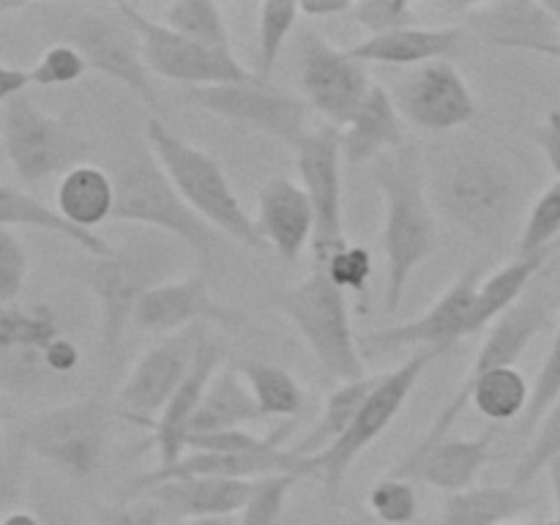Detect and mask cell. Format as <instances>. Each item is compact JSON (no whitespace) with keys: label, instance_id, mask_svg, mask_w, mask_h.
I'll use <instances>...</instances> for the list:
<instances>
[{"label":"cell","instance_id":"19","mask_svg":"<svg viewBox=\"0 0 560 525\" xmlns=\"http://www.w3.org/2000/svg\"><path fill=\"white\" fill-rule=\"evenodd\" d=\"M301 474V459L290 448L271 446L260 452L246 454H224V452H189L173 465H156L148 474L137 476L135 485L129 487V498L145 495L151 487L164 485V481L180 479H260L271 474ZM304 476V474H301Z\"/></svg>","mask_w":560,"mask_h":525},{"label":"cell","instance_id":"10","mask_svg":"<svg viewBox=\"0 0 560 525\" xmlns=\"http://www.w3.org/2000/svg\"><path fill=\"white\" fill-rule=\"evenodd\" d=\"M0 148L25 184L69 173L77 164H85L88 156V142L69 124L44 113L27 93L5 104Z\"/></svg>","mask_w":560,"mask_h":525},{"label":"cell","instance_id":"12","mask_svg":"<svg viewBox=\"0 0 560 525\" xmlns=\"http://www.w3.org/2000/svg\"><path fill=\"white\" fill-rule=\"evenodd\" d=\"M118 9L135 25L137 36H140L142 58H145L151 74L189 88L228 85V82H246L255 77L241 66L235 52H219L206 44L191 42V38L180 36L178 31L164 25L162 20H151V16L142 14L135 3H118Z\"/></svg>","mask_w":560,"mask_h":525},{"label":"cell","instance_id":"50","mask_svg":"<svg viewBox=\"0 0 560 525\" xmlns=\"http://www.w3.org/2000/svg\"><path fill=\"white\" fill-rule=\"evenodd\" d=\"M299 9L312 20H334V16H348L353 3L350 0H304L299 3Z\"/></svg>","mask_w":560,"mask_h":525},{"label":"cell","instance_id":"18","mask_svg":"<svg viewBox=\"0 0 560 525\" xmlns=\"http://www.w3.org/2000/svg\"><path fill=\"white\" fill-rule=\"evenodd\" d=\"M392 98L402 120L435 135L463 129L476 115L474 91L448 60L410 69L394 82Z\"/></svg>","mask_w":560,"mask_h":525},{"label":"cell","instance_id":"53","mask_svg":"<svg viewBox=\"0 0 560 525\" xmlns=\"http://www.w3.org/2000/svg\"><path fill=\"white\" fill-rule=\"evenodd\" d=\"M0 525H42V520H38L36 512H25V509H16V512H11L9 517H5Z\"/></svg>","mask_w":560,"mask_h":525},{"label":"cell","instance_id":"39","mask_svg":"<svg viewBox=\"0 0 560 525\" xmlns=\"http://www.w3.org/2000/svg\"><path fill=\"white\" fill-rule=\"evenodd\" d=\"M556 457H560V397L552 402V408L547 410L545 419L539 421V427H536L534 441H530V446L525 448V454L520 457L509 485L517 487V490H525L541 470H547V465Z\"/></svg>","mask_w":560,"mask_h":525},{"label":"cell","instance_id":"16","mask_svg":"<svg viewBox=\"0 0 560 525\" xmlns=\"http://www.w3.org/2000/svg\"><path fill=\"white\" fill-rule=\"evenodd\" d=\"M301 91L304 102L328 120V126H348L375 85L366 63L350 49L334 47L315 31L301 33Z\"/></svg>","mask_w":560,"mask_h":525},{"label":"cell","instance_id":"40","mask_svg":"<svg viewBox=\"0 0 560 525\" xmlns=\"http://www.w3.org/2000/svg\"><path fill=\"white\" fill-rule=\"evenodd\" d=\"M372 517L381 525H410L419 517V495H416L413 481L386 476L375 481L372 490L366 492Z\"/></svg>","mask_w":560,"mask_h":525},{"label":"cell","instance_id":"6","mask_svg":"<svg viewBox=\"0 0 560 525\" xmlns=\"http://www.w3.org/2000/svg\"><path fill=\"white\" fill-rule=\"evenodd\" d=\"M115 222L140 224L180 241L200 260H213L222 252V233L202 222L180 197L153 151L131 153L115 170Z\"/></svg>","mask_w":560,"mask_h":525},{"label":"cell","instance_id":"43","mask_svg":"<svg viewBox=\"0 0 560 525\" xmlns=\"http://www.w3.org/2000/svg\"><path fill=\"white\" fill-rule=\"evenodd\" d=\"M85 71H88L85 58H82L71 44L60 42L44 49L38 63L31 69V82L38 88L71 85V82L80 80Z\"/></svg>","mask_w":560,"mask_h":525},{"label":"cell","instance_id":"3","mask_svg":"<svg viewBox=\"0 0 560 525\" xmlns=\"http://www.w3.org/2000/svg\"><path fill=\"white\" fill-rule=\"evenodd\" d=\"M189 255L191 252L180 241L148 230L113 246L107 257H93L85 271V284L98 304V345L104 359L113 361L118 355L120 342L135 320L137 304L153 288L178 279Z\"/></svg>","mask_w":560,"mask_h":525},{"label":"cell","instance_id":"23","mask_svg":"<svg viewBox=\"0 0 560 525\" xmlns=\"http://www.w3.org/2000/svg\"><path fill=\"white\" fill-rule=\"evenodd\" d=\"M257 233L284 262H295L315 238V213L301 184L290 178H271L260 189Z\"/></svg>","mask_w":560,"mask_h":525},{"label":"cell","instance_id":"59","mask_svg":"<svg viewBox=\"0 0 560 525\" xmlns=\"http://www.w3.org/2000/svg\"><path fill=\"white\" fill-rule=\"evenodd\" d=\"M22 9H25V3H0V16L11 14V11H22Z\"/></svg>","mask_w":560,"mask_h":525},{"label":"cell","instance_id":"51","mask_svg":"<svg viewBox=\"0 0 560 525\" xmlns=\"http://www.w3.org/2000/svg\"><path fill=\"white\" fill-rule=\"evenodd\" d=\"M36 514L38 520H42V525H82L80 520H77V514L71 512L66 503L60 501H42L36 506Z\"/></svg>","mask_w":560,"mask_h":525},{"label":"cell","instance_id":"35","mask_svg":"<svg viewBox=\"0 0 560 525\" xmlns=\"http://www.w3.org/2000/svg\"><path fill=\"white\" fill-rule=\"evenodd\" d=\"M162 22L191 42L206 44L219 52H233L228 22H224L222 9L211 0H175L164 9Z\"/></svg>","mask_w":560,"mask_h":525},{"label":"cell","instance_id":"22","mask_svg":"<svg viewBox=\"0 0 560 525\" xmlns=\"http://www.w3.org/2000/svg\"><path fill=\"white\" fill-rule=\"evenodd\" d=\"M495 435L498 430L490 427L479 438H443L419 459H402L392 476L438 487V490H446L448 495L470 490L490 459Z\"/></svg>","mask_w":560,"mask_h":525},{"label":"cell","instance_id":"46","mask_svg":"<svg viewBox=\"0 0 560 525\" xmlns=\"http://www.w3.org/2000/svg\"><path fill=\"white\" fill-rule=\"evenodd\" d=\"M27 487V452L11 438L0 446V523L16 512Z\"/></svg>","mask_w":560,"mask_h":525},{"label":"cell","instance_id":"41","mask_svg":"<svg viewBox=\"0 0 560 525\" xmlns=\"http://www.w3.org/2000/svg\"><path fill=\"white\" fill-rule=\"evenodd\" d=\"M348 16L372 36H386V33L413 27L419 22L413 3L408 0H359Z\"/></svg>","mask_w":560,"mask_h":525},{"label":"cell","instance_id":"44","mask_svg":"<svg viewBox=\"0 0 560 525\" xmlns=\"http://www.w3.org/2000/svg\"><path fill=\"white\" fill-rule=\"evenodd\" d=\"M27 271H31V257L22 241L16 238L14 230L0 228V306L20 301Z\"/></svg>","mask_w":560,"mask_h":525},{"label":"cell","instance_id":"57","mask_svg":"<svg viewBox=\"0 0 560 525\" xmlns=\"http://www.w3.org/2000/svg\"><path fill=\"white\" fill-rule=\"evenodd\" d=\"M539 55H547V58H556L560 63V42L558 44H550V47H541Z\"/></svg>","mask_w":560,"mask_h":525},{"label":"cell","instance_id":"26","mask_svg":"<svg viewBox=\"0 0 560 525\" xmlns=\"http://www.w3.org/2000/svg\"><path fill=\"white\" fill-rule=\"evenodd\" d=\"M463 44V27H402V31L386 33V36H370L355 44L350 52L361 63L399 66V69H416V66L435 63L454 55Z\"/></svg>","mask_w":560,"mask_h":525},{"label":"cell","instance_id":"60","mask_svg":"<svg viewBox=\"0 0 560 525\" xmlns=\"http://www.w3.org/2000/svg\"><path fill=\"white\" fill-rule=\"evenodd\" d=\"M534 525H560V517H556V520H547V523H534Z\"/></svg>","mask_w":560,"mask_h":525},{"label":"cell","instance_id":"45","mask_svg":"<svg viewBox=\"0 0 560 525\" xmlns=\"http://www.w3.org/2000/svg\"><path fill=\"white\" fill-rule=\"evenodd\" d=\"M326 271V277L331 279L337 288H342L345 293L353 290V293H364L366 284L372 279V255L370 249L359 244H345L342 249L334 252L326 260V266H315Z\"/></svg>","mask_w":560,"mask_h":525},{"label":"cell","instance_id":"32","mask_svg":"<svg viewBox=\"0 0 560 525\" xmlns=\"http://www.w3.org/2000/svg\"><path fill=\"white\" fill-rule=\"evenodd\" d=\"M547 252L530 257H520L517 260L506 262L503 268H498L495 273H490L487 279H481L479 293H476V310H474V334H479L481 328L492 326L498 317L506 315L512 306H517L523 301V293L528 290V284L534 282L536 273L545 268Z\"/></svg>","mask_w":560,"mask_h":525},{"label":"cell","instance_id":"55","mask_svg":"<svg viewBox=\"0 0 560 525\" xmlns=\"http://www.w3.org/2000/svg\"><path fill=\"white\" fill-rule=\"evenodd\" d=\"M11 416H14V410H11L9 399H5L3 394H0V432H3V427L9 424V421H11Z\"/></svg>","mask_w":560,"mask_h":525},{"label":"cell","instance_id":"27","mask_svg":"<svg viewBox=\"0 0 560 525\" xmlns=\"http://www.w3.org/2000/svg\"><path fill=\"white\" fill-rule=\"evenodd\" d=\"M405 145L402 115L386 88L375 85L342 131V156L350 164L377 162L383 153Z\"/></svg>","mask_w":560,"mask_h":525},{"label":"cell","instance_id":"2","mask_svg":"<svg viewBox=\"0 0 560 525\" xmlns=\"http://www.w3.org/2000/svg\"><path fill=\"white\" fill-rule=\"evenodd\" d=\"M383 195V255H386V293L383 312L394 315L405 299L416 268L432 255L438 238L435 208L424 178V159L405 142L397 151L383 153L372 167Z\"/></svg>","mask_w":560,"mask_h":525},{"label":"cell","instance_id":"20","mask_svg":"<svg viewBox=\"0 0 560 525\" xmlns=\"http://www.w3.org/2000/svg\"><path fill=\"white\" fill-rule=\"evenodd\" d=\"M241 317L213 299L202 277H178L153 288L137 304V331H184L195 326H238Z\"/></svg>","mask_w":560,"mask_h":525},{"label":"cell","instance_id":"8","mask_svg":"<svg viewBox=\"0 0 560 525\" xmlns=\"http://www.w3.org/2000/svg\"><path fill=\"white\" fill-rule=\"evenodd\" d=\"M109 405L98 394L69 399L20 421L14 441L71 479H88L102 465L109 443Z\"/></svg>","mask_w":560,"mask_h":525},{"label":"cell","instance_id":"36","mask_svg":"<svg viewBox=\"0 0 560 525\" xmlns=\"http://www.w3.org/2000/svg\"><path fill=\"white\" fill-rule=\"evenodd\" d=\"M299 16V3H290V0L260 3V9H257V80L268 82Z\"/></svg>","mask_w":560,"mask_h":525},{"label":"cell","instance_id":"62","mask_svg":"<svg viewBox=\"0 0 560 525\" xmlns=\"http://www.w3.org/2000/svg\"><path fill=\"white\" fill-rule=\"evenodd\" d=\"M0 153H3V148H0Z\"/></svg>","mask_w":560,"mask_h":525},{"label":"cell","instance_id":"7","mask_svg":"<svg viewBox=\"0 0 560 525\" xmlns=\"http://www.w3.org/2000/svg\"><path fill=\"white\" fill-rule=\"evenodd\" d=\"M277 304L299 328L323 372L334 381L353 383L370 377L359 339L350 326L348 293L337 288L323 268H312L304 282L282 290Z\"/></svg>","mask_w":560,"mask_h":525},{"label":"cell","instance_id":"21","mask_svg":"<svg viewBox=\"0 0 560 525\" xmlns=\"http://www.w3.org/2000/svg\"><path fill=\"white\" fill-rule=\"evenodd\" d=\"M224 359L222 339L213 337L211 331L202 337L200 348H197L195 364H191L189 375L180 383L178 392L167 402L156 421L151 424L153 443L159 448V465H173L175 459L184 457L186 448V432H189L191 419H195L197 408H200L202 397H206L208 386L217 377L219 366Z\"/></svg>","mask_w":560,"mask_h":525},{"label":"cell","instance_id":"38","mask_svg":"<svg viewBox=\"0 0 560 525\" xmlns=\"http://www.w3.org/2000/svg\"><path fill=\"white\" fill-rule=\"evenodd\" d=\"M560 233V178L552 180L545 191L534 200L528 217H525L523 233H520L517 252L520 257L541 255L550 252V244Z\"/></svg>","mask_w":560,"mask_h":525},{"label":"cell","instance_id":"42","mask_svg":"<svg viewBox=\"0 0 560 525\" xmlns=\"http://www.w3.org/2000/svg\"><path fill=\"white\" fill-rule=\"evenodd\" d=\"M558 397H560V323L556 328V337H552V342H550V350H547V355H545V364H541L539 375H536V381H534L528 413H525L523 427H520V430H523L525 435H528V432H534Z\"/></svg>","mask_w":560,"mask_h":525},{"label":"cell","instance_id":"48","mask_svg":"<svg viewBox=\"0 0 560 525\" xmlns=\"http://www.w3.org/2000/svg\"><path fill=\"white\" fill-rule=\"evenodd\" d=\"M534 140L539 145V151L545 153L547 164L556 173V178H560V109H552L547 115L545 124L534 131Z\"/></svg>","mask_w":560,"mask_h":525},{"label":"cell","instance_id":"56","mask_svg":"<svg viewBox=\"0 0 560 525\" xmlns=\"http://www.w3.org/2000/svg\"><path fill=\"white\" fill-rule=\"evenodd\" d=\"M328 525H381L377 520H361V517H345V520H334Z\"/></svg>","mask_w":560,"mask_h":525},{"label":"cell","instance_id":"37","mask_svg":"<svg viewBox=\"0 0 560 525\" xmlns=\"http://www.w3.org/2000/svg\"><path fill=\"white\" fill-rule=\"evenodd\" d=\"M304 479L301 474L290 470V474H271L252 479L249 498H246L244 509L238 512V525H279L284 514V503H288L290 492L299 481Z\"/></svg>","mask_w":560,"mask_h":525},{"label":"cell","instance_id":"34","mask_svg":"<svg viewBox=\"0 0 560 525\" xmlns=\"http://www.w3.org/2000/svg\"><path fill=\"white\" fill-rule=\"evenodd\" d=\"M238 375L244 377V383L249 386L262 419L293 421L295 416L304 410V388L299 386V381H295L284 366L246 359L238 364Z\"/></svg>","mask_w":560,"mask_h":525},{"label":"cell","instance_id":"11","mask_svg":"<svg viewBox=\"0 0 560 525\" xmlns=\"http://www.w3.org/2000/svg\"><path fill=\"white\" fill-rule=\"evenodd\" d=\"M63 44H71L85 58L88 69L129 88L148 109H159V93L142 58L140 36L118 5L85 9L63 25Z\"/></svg>","mask_w":560,"mask_h":525},{"label":"cell","instance_id":"58","mask_svg":"<svg viewBox=\"0 0 560 525\" xmlns=\"http://www.w3.org/2000/svg\"><path fill=\"white\" fill-rule=\"evenodd\" d=\"M545 9L556 16L558 25H560V0H545Z\"/></svg>","mask_w":560,"mask_h":525},{"label":"cell","instance_id":"61","mask_svg":"<svg viewBox=\"0 0 560 525\" xmlns=\"http://www.w3.org/2000/svg\"><path fill=\"white\" fill-rule=\"evenodd\" d=\"M503 525H534V523H517V520H509V523H503Z\"/></svg>","mask_w":560,"mask_h":525},{"label":"cell","instance_id":"4","mask_svg":"<svg viewBox=\"0 0 560 525\" xmlns=\"http://www.w3.org/2000/svg\"><path fill=\"white\" fill-rule=\"evenodd\" d=\"M82 366V350L58 310L44 301L0 306V388L38 392L60 386Z\"/></svg>","mask_w":560,"mask_h":525},{"label":"cell","instance_id":"1","mask_svg":"<svg viewBox=\"0 0 560 525\" xmlns=\"http://www.w3.org/2000/svg\"><path fill=\"white\" fill-rule=\"evenodd\" d=\"M427 191L438 217L487 246L512 238L528 184L517 164L481 140H446L424 159Z\"/></svg>","mask_w":560,"mask_h":525},{"label":"cell","instance_id":"31","mask_svg":"<svg viewBox=\"0 0 560 525\" xmlns=\"http://www.w3.org/2000/svg\"><path fill=\"white\" fill-rule=\"evenodd\" d=\"M0 228H38L47 230V233H58L66 241H74L80 249H85L93 257H107L113 252V246L102 235L74 228L55 208L44 206L42 200H36L27 191L5 184H0Z\"/></svg>","mask_w":560,"mask_h":525},{"label":"cell","instance_id":"13","mask_svg":"<svg viewBox=\"0 0 560 525\" xmlns=\"http://www.w3.org/2000/svg\"><path fill=\"white\" fill-rule=\"evenodd\" d=\"M342 131L337 126H317L306 131L295 145L301 189L310 197L315 213V238H312L315 266H326L328 257L348 244L342 208Z\"/></svg>","mask_w":560,"mask_h":525},{"label":"cell","instance_id":"49","mask_svg":"<svg viewBox=\"0 0 560 525\" xmlns=\"http://www.w3.org/2000/svg\"><path fill=\"white\" fill-rule=\"evenodd\" d=\"M31 85H33L31 71L16 69V66L0 63V104L14 102L16 96L27 93V88H31Z\"/></svg>","mask_w":560,"mask_h":525},{"label":"cell","instance_id":"5","mask_svg":"<svg viewBox=\"0 0 560 525\" xmlns=\"http://www.w3.org/2000/svg\"><path fill=\"white\" fill-rule=\"evenodd\" d=\"M145 135L153 156L159 159L175 189L180 191V197L189 202V208L202 222H208L217 233L228 235L235 244L260 252L268 249L262 235L257 233L255 219L244 211L238 195H235L228 175H224L222 164L211 153L180 140L159 118L148 120Z\"/></svg>","mask_w":560,"mask_h":525},{"label":"cell","instance_id":"9","mask_svg":"<svg viewBox=\"0 0 560 525\" xmlns=\"http://www.w3.org/2000/svg\"><path fill=\"white\" fill-rule=\"evenodd\" d=\"M446 353L448 350L443 348L416 350V353L410 355V359H405L397 370L377 375L375 386H372V392L366 394V399L361 402L359 413H355L348 432H345L331 448L317 454V457L301 459V474H317L323 479V487H326L328 495L337 498L345 479H348L350 468H353L355 457H359L364 448H370L372 443L392 427V421L397 419L399 410L405 408V402H408V397L413 394V388L419 386L427 366Z\"/></svg>","mask_w":560,"mask_h":525},{"label":"cell","instance_id":"14","mask_svg":"<svg viewBox=\"0 0 560 525\" xmlns=\"http://www.w3.org/2000/svg\"><path fill=\"white\" fill-rule=\"evenodd\" d=\"M189 102H195L206 113L228 118L279 142H288L293 148L306 135L310 104L295 93L273 88L266 80H257V74L246 82L189 88Z\"/></svg>","mask_w":560,"mask_h":525},{"label":"cell","instance_id":"52","mask_svg":"<svg viewBox=\"0 0 560 525\" xmlns=\"http://www.w3.org/2000/svg\"><path fill=\"white\" fill-rule=\"evenodd\" d=\"M547 476H550L552 501H556V512L560 517V457H556L550 465H547Z\"/></svg>","mask_w":560,"mask_h":525},{"label":"cell","instance_id":"33","mask_svg":"<svg viewBox=\"0 0 560 525\" xmlns=\"http://www.w3.org/2000/svg\"><path fill=\"white\" fill-rule=\"evenodd\" d=\"M375 381L377 375L364 377V381L339 383V386L331 392V397H328L317 424L312 427V430L306 432V435L301 438L290 452H293L299 459H310V457H317V454H323L326 448H331L334 443L348 432V427L353 424L355 413H359L361 402H364L366 394L372 392Z\"/></svg>","mask_w":560,"mask_h":525},{"label":"cell","instance_id":"15","mask_svg":"<svg viewBox=\"0 0 560 525\" xmlns=\"http://www.w3.org/2000/svg\"><path fill=\"white\" fill-rule=\"evenodd\" d=\"M206 334L208 326L184 328V331L148 348L135 361V366H131L126 381L120 383L118 394H115L118 413L151 430L153 421L162 416L173 394L178 392V386L189 375L197 348H200Z\"/></svg>","mask_w":560,"mask_h":525},{"label":"cell","instance_id":"47","mask_svg":"<svg viewBox=\"0 0 560 525\" xmlns=\"http://www.w3.org/2000/svg\"><path fill=\"white\" fill-rule=\"evenodd\" d=\"M162 509L148 495H140L131 498L129 503H120V506L102 509L93 525H162Z\"/></svg>","mask_w":560,"mask_h":525},{"label":"cell","instance_id":"30","mask_svg":"<svg viewBox=\"0 0 560 525\" xmlns=\"http://www.w3.org/2000/svg\"><path fill=\"white\" fill-rule=\"evenodd\" d=\"M530 495L512 485H476L443 501L438 525H503L528 512Z\"/></svg>","mask_w":560,"mask_h":525},{"label":"cell","instance_id":"28","mask_svg":"<svg viewBox=\"0 0 560 525\" xmlns=\"http://www.w3.org/2000/svg\"><path fill=\"white\" fill-rule=\"evenodd\" d=\"M55 211L74 228L96 233L98 224L115 217V178L96 164H77L60 175Z\"/></svg>","mask_w":560,"mask_h":525},{"label":"cell","instance_id":"25","mask_svg":"<svg viewBox=\"0 0 560 525\" xmlns=\"http://www.w3.org/2000/svg\"><path fill=\"white\" fill-rule=\"evenodd\" d=\"M252 481L244 479H180L164 481L145 492L159 509L164 520H197V517H222V514H238L249 498Z\"/></svg>","mask_w":560,"mask_h":525},{"label":"cell","instance_id":"24","mask_svg":"<svg viewBox=\"0 0 560 525\" xmlns=\"http://www.w3.org/2000/svg\"><path fill=\"white\" fill-rule=\"evenodd\" d=\"M470 27L492 47L539 52L541 47L560 42V25L545 3L530 0H501V3L474 5Z\"/></svg>","mask_w":560,"mask_h":525},{"label":"cell","instance_id":"29","mask_svg":"<svg viewBox=\"0 0 560 525\" xmlns=\"http://www.w3.org/2000/svg\"><path fill=\"white\" fill-rule=\"evenodd\" d=\"M262 413L252 397L244 377L233 370H219L217 377L208 386L195 419H191L189 435H206V432L224 430H246V424L260 421Z\"/></svg>","mask_w":560,"mask_h":525},{"label":"cell","instance_id":"54","mask_svg":"<svg viewBox=\"0 0 560 525\" xmlns=\"http://www.w3.org/2000/svg\"><path fill=\"white\" fill-rule=\"evenodd\" d=\"M184 525H238L235 514H222V517H197V520H186Z\"/></svg>","mask_w":560,"mask_h":525},{"label":"cell","instance_id":"17","mask_svg":"<svg viewBox=\"0 0 560 525\" xmlns=\"http://www.w3.org/2000/svg\"><path fill=\"white\" fill-rule=\"evenodd\" d=\"M481 284V268L470 266L463 277L454 279L452 288L430 306L421 317L399 326L377 328L359 337L361 355L381 359L408 348H443L452 350L465 337H474L476 293Z\"/></svg>","mask_w":560,"mask_h":525}]
</instances>
